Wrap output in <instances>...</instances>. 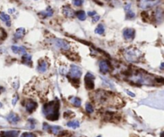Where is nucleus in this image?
I'll return each instance as SVG.
<instances>
[{
  "mask_svg": "<svg viewBox=\"0 0 164 137\" xmlns=\"http://www.w3.org/2000/svg\"><path fill=\"white\" fill-rule=\"evenodd\" d=\"M95 32L98 35H103L104 32H105V28H104L103 24H99L97 27L95 28Z\"/></svg>",
  "mask_w": 164,
  "mask_h": 137,
  "instance_id": "obj_22",
  "label": "nucleus"
},
{
  "mask_svg": "<svg viewBox=\"0 0 164 137\" xmlns=\"http://www.w3.org/2000/svg\"><path fill=\"white\" fill-rule=\"evenodd\" d=\"M111 69V66L108 64L107 61L106 60H102L99 63V70L100 72L103 74H106L107 72H109V71Z\"/></svg>",
  "mask_w": 164,
  "mask_h": 137,
  "instance_id": "obj_8",
  "label": "nucleus"
},
{
  "mask_svg": "<svg viewBox=\"0 0 164 137\" xmlns=\"http://www.w3.org/2000/svg\"><path fill=\"white\" fill-rule=\"evenodd\" d=\"M18 99H19V96H18V95L16 94L15 96H14V99H13L12 100V104L13 105H15V104H16V102L18 101Z\"/></svg>",
  "mask_w": 164,
  "mask_h": 137,
  "instance_id": "obj_28",
  "label": "nucleus"
},
{
  "mask_svg": "<svg viewBox=\"0 0 164 137\" xmlns=\"http://www.w3.org/2000/svg\"><path fill=\"white\" fill-rule=\"evenodd\" d=\"M98 137H101V136H98Z\"/></svg>",
  "mask_w": 164,
  "mask_h": 137,
  "instance_id": "obj_36",
  "label": "nucleus"
},
{
  "mask_svg": "<svg viewBox=\"0 0 164 137\" xmlns=\"http://www.w3.org/2000/svg\"><path fill=\"white\" fill-rule=\"evenodd\" d=\"M19 131H2L0 133V137H18L19 136Z\"/></svg>",
  "mask_w": 164,
  "mask_h": 137,
  "instance_id": "obj_11",
  "label": "nucleus"
},
{
  "mask_svg": "<svg viewBox=\"0 0 164 137\" xmlns=\"http://www.w3.org/2000/svg\"><path fill=\"white\" fill-rule=\"evenodd\" d=\"M83 0H72L73 4L75 5V7H81L83 4Z\"/></svg>",
  "mask_w": 164,
  "mask_h": 137,
  "instance_id": "obj_25",
  "label": "nucleus"
},
{
  "mask_svg": "<svg viewBox=\"0 0 164 137\" xmlns=\"http://www.w3.org/2000/svg\"><path fill=\"white\" fill-rule=\"evenodd\" d=\"M125 10H126L127 14H126V18L127 19H133L135 17V14L132 11L131 9V4H127L125 7Z\"/></svg>",
  "mask_w": 164,
  "mask_h": 137,
  "instance_id": "obj_14",
  "label": "nucleus"
},
{
  "mask_svg": "<svg viewBox=\"0 0 164 137\" xmlns=\"http://www.w3.org/2000/svg\"><path fill=\"white\" fill-rule=\"evenodd\" d=\"M95 75L91 74L90 72H88L85 76V85L86 88L88 90H92V89L95 88Z\"/></svg>",
  "mask_w": 164,
  "mask_h": 137,
  "instance_id": "obj_4",
  "label": "nucleus"
},
{
  "mask_svg": "<svg viewBox=\"0 0 164 137\" xmlns=\"http://www.w3.org/2000/svg\"><path fill=\"white\" fill-rule=\"evenodd\" d=\"M0 18H1L3 22L6 23L7 27H10V18L8 15L5 14L4 12H0Z\"/></svg>",
  "mask_w": 164,
  "mask_h": 137,
  "instance_id": "obj_16",
  "label": "nucleus"
},
{
  "mask_svg": "<svg viewBox=\"0 0 164 137\" xmlns=\"http://www.w3.org/2000/svg\"><path fill=\"white\" fill-rule=\"evenodd\" d=\"M127 93H128V94L130 95V96H133V97L134 96V94H133V93H131V92H130L129 91H127Z\"/></svg>",
  "mask_w": 164,
  "mask_h": 137,
  "instance_id": "obj_31",
  "label": "nucleus"
},
{
  "mask_svg": "<svg viewBox=\"0 0 164 137\" xmlns=\"http://www.w3.org/2000/svg\"><path fill=\"white\" fill-rule=\"evenodd\" d=\"M160 68H161V69H162V70H164V63H163V64H161V67H160Z\"/></svg>",
  "mask_w": 164,
  "mask_h": 137,
  "instance_id": "obj_32",
  "label": "nucleus"
},
{
  "mask_svg": "<svg viewBox=\"0 0 164 137\" xmlns=\"http://www.w3.org/2000/svg\"><path fill=\"white\" fill-rule=\"evenodd\" d=\"M22 63L26 65L30 66L31 65V55L30 54L26 53L22 55Z\"/></svg>",
  "mask_w": 164,
  "mask_h": 137,
  "instance_id": "obj_18",
  "label": "nucleus"
},
{
  "mask_svg": "<svg viewBox=\"0 0 164 137\" xmlns=\"http://www.w3.org/2000/svg\"><path fill=\"white\" fill-rule=\"evenodd\" d=\"M53 13H54L53 10H52L51 7H49L46 8V10L38 13V15H39L41 18H48V17H51L52 15H53Z\"/></svg>",
  "mask_w": 164,
  "mask_h": 137,
  "instance_id": "obj_13",
  "label": "nucleus"
},
{
  "mask_svg": "<svg viewBox=\"0 0 164 137\" xmlns=\"http://www.w3.org/2000/svg\"><path fill=\"white\" fill-rule=\"evenodd\" d=\"M99 18H100V17L98 16V15H95V16H93V19H92L93 23H96V22H98V21L99 20Z\"/></svg>",
  "mask_w": 164,
  "mask_h": 137,
  "instance_id": "obj_29",
  "label": "nucleus"
},
{
  "mask_svg": "<svg viewBox=\"0 0 164 137\" xmlns=\"http://www.w3.org/2000/svg\"><path fill=\"white\" fill-rule=\"evenodd\" d=\"M160 137H164V131H163V132L161 133V136H160Z\"/></svg>",
  "mask_w": 164,
  "mask_h": 137,
  "instance_id": "obj_34",
  "label": "nucleus"
},
{
  "mask_svg": "<svg viewBox=\"0 0 164 137\" xmlns=\"http://www.w3.org/2000/svg\"><path fill=\"white\" fill-rule=\"evenodd\" d=\"M25 35V29L23 27H20L19 29H17L16 31H15V39H22Z\"/></svg>",
  "mask_w": 164,
  "mask_h": 137,
  "instance_id": "obj_17",
  "label": "nucleus"
},
{
  "mask_svg": "<svg viewBox=\"0 0 164 137\" xmlns=\"http://www.w3.org/2000/svg\"><path fill=\"white\" fill-rule=\"evenodd\" d=\"M53 43L54 46L58 48H60L62 50H69L70 49V44L67 41L60 39H54L53 40Z\"/></svg>",
  "mask_w": 164,
  "mask_h": 137,
  "instance_id": "obj_5",
  "label": "nucleus"
},
{
  "mask_svg": "<svg viewBox=\"0 0 164 137\" xmlns=\"http://www.w3.org/2000/svg\"><path fill=\"white\" fill-rule=\"evenodd\" d=\"M7 119L10 123H12V124H16V123L20 120V118H19V115H18L17 114H15V113H14V112L10 113V114L7 115Z\"/></svg>",
  "mask_w": 164,
  "mask_h": 137,
  "instance_id": "obj_10",
  "label": "nucleus"
},
{
  "mask_svg": "<svg viewBox=\"0 0 164 137\" xmlns=\"http://www.w3.org/2000/svg\"><path fill=\"white\" fill-rule=\"evenodd\" d=\"M158 3V0H139V6L142 9H149Z\"/></svg>",
  "mask_w": 164,
  "mask_h": 137,
  "instance_id": "obj_3",
  "label": "nucleus"
},
{
  "mask_svg": "<svg viewBox=\"0 0 164 137\" xmlns=\"http://www.w3.org/2000/svg\"><path fill=\"white\" fill-rule=\"evenodd\" d=\"M135 31L132 28H127L123 31V37L126 40H132L134 38Z\"/></svg>",
  "mask_w": 164,
  "mask_h": 137,
  "instance_id": "obj_7",
  "label": "nucleus"
},
{
  "mask_svg": "<svg viewBox=\"0 0 164 137\" xmlns=\"http://www.w3.org/2000/svg\"><path fill=\"white\" fill-rule=\"evenodd\" d=\"M43 112L49 120H56L59 117V102L58 99L45 104L43 107Z\"/></svg>",
  "mask_w": 164,
  "mask_h": 137,
  "instance_id": "obj_1",
  "label": "nucleus"
},
{
  "mask_svg": "<svg viewBox=\"0 0 164 137\" xmlns=\"http://www.w3.org/2000/svg\"><path fill=\"white\" fill-rule=\"evenodd\" d=\"M62 12L65 16L68 17V18L74 17L75 14V13L74 12V10H73V9L71 8V7H69V6H64L63 7H62Z\"/></svg>",
  "mask_w": 164,
  "mask_h": 137,
  "instance_id": "obj_9",
  "label": "nucleus"
},
{
  "mask_svg": "<svg viewBox=\"0 0 164 137\" xmlns=\"http://www.w3.org/2000/svg\"><path fill=\"white\" fill-rule=\"evenodd\" d=\"M71 102L73 104L75 105V107H80L81 106V99L78 97H72L71 99Z\"/></svg>",
  "mask_w": 164,
  "mask_h": 137,
  "instance_id": "obj_23",
  "label": "nucleus"
},
{
  "mask_svg": "<svg viewBox=\"0 0 164 137\" xmlns=\"http://www.w3.org/2000/svg\"><path fill=\"white\" fill-rule=\"evenodd\" d=\"M75 15H76L77 18H79V20H81V21H84L86 19V18H87V15H86L85 11H84V10H78V11L75 12Z\"/></svg>",
  "mask_w": 164,
  "mask_h": 137,
  "instance_id": "obj_19",
  "label": "nucleus"
},
{
  "mask_svg": "<svg viewBox=\"0 0 164 137\" xmlns=\"http://www.w3.org/2000/svg\"><path fill=\"white\" fill-rule=\"evenodd\" d=\"M86 111L88 113H92L94 112V107L92 106V104H90V103H87L86 104Z\"/></svg>",
  "mask_w": 164,
  "mask_h": 137,
  "instance_id": "obj_24",
  "label": "nucleus"
},
{
  "mask_svg": "<svg viewBox=\"0 0 164 137\" xmlns=\"http://www.w3.org/2000/svg\"><path fill=\"white\" fill-rule=\"evenodd\" d=\"M67 125L68 126L69 128H78L80 126V123L79 121L77 120H74V121H70L67 123Z\"/></svg>",
  "mask_w": 164,
  "mask_h": 137,
  "instance_id": "obj_21",
  "label": "nucleus"
},
{
  "mask_svg": "<svg viewBox=\"0 0 164 137\" xmlns=\"http://www.w3.org/2000/svg\"><path fill=\"white\" fill-rule=\"evenodd\" d=\"M12 51L15 54H26L27 53V49L24 47H18V46H12L11 47Z\"/></svg>",
  "mask_w": 164,
  "mask_h": 137,
  "instance_id": "obj_15",
  "label": "nucleus"
},
{
  "mask_svg": "<svg viewBox=\"0 0 164 137\" xmlns=\"http://www.w3.org/2000/svg\"><path fill=\"white\" fill-rule=\"evenodd\" d=\"M82 69L79 66L76 65H71V68L68 72V77L71 79V80L74 81H79V79L82 76Z\"/></svg>",
  "mask_w": 164,
  "mask_h": 137,
  "instance_id": "obj_2",
  "label": "nucleus"
},
{
  "mask_svg": "<svg viewBox=\"0 0 164 137\" xmlns=\"http://www.w3.org/2000/svg\"><path fill=\"white\" fill-rule=\"evenodd\" d=\"M95 15H96L95 11H89L88 12V15H89V16H95Z\"/></svg>",
  "mask_w": 164,
  "mask_h": 137,
  "instance_id": "obj_30",
  "label": "nucleus"
},
{
  "mask_svg": "<svg viewBox=\"0 0 164 137\" xmlns=\"http://www.w3.org/2000/svg\"><path fill=\"white\" fill-rule=\"evenodd\" d=\"M2 91H4V88L2 87H0V92H2Z\"/></svg>",
  "mask_w": 164,
  "mask_h": 137,
  "instance_id": "obj_33",
  "label": "nucleus"
},
{
  "mask_svg": "<svg viewBox=\"0 0 164 137\" xmlns=\"http://www.w3.org/2000/svg\"><path fill=\"white\" fill-rule=\"evenodd\" d=\"M28 121H29V123H30V129H33L34 128H35V120L30 119V120H29Z\"/></svg>",
  "mask_w": 164,
  "mask_h": 137,
  "instance_id": "obj_27",
  "label": "nucleus"
},
{
  "mask_svg": "<svg viewBox=\"0 0 164 137\" xmlns=\"http://www.w3.org/2000/svg\"><path fill=\"white\" fill-rule=\"evenodd\" d=\"M47 67H48V64H47V63L45 61V60L41 59V60H39V61H38L37 70L39 72H41V73L45 72L47 70Z\"/></svg>",
  "mask_w": 164,
  "mask_h": 137,
  "instance_id": "obj_12",
  "label": "nucleus"
},
{
  "mask_svg": "<svg viewBox=\"0 0 164 137\" xmlns=\"http://www.w3.org/2000/svg\"><path fill=\"white\" fill-rule=\"evenodd\" d=\"M21 137H37L34 133H31V132H24L22 134V136Z\"/></svg>",
  "mask_w": 164,
  "mask_h": 137,
  "instance_id": "obj_26",
  "label": "nucleus"
},
{
  "mask_svg": "<svg viewBox=\"0 0 164 137\" xmlns=\"http://www.w3.org/2000/svg\"><path fill=\"white\" fill-rule=\"evenodd\" d=\"M2 107V104L0 103V107Z\"/></svg>",
  "mask_w": 164,
  "mask_h": 137,
  "instance_id": "obj_35",
  "label": "nucleus"
},
{
  "mask_svg": "<svg viewBox=\"0 0 164 137\" xmlns=\"http://www.w3.org/2000/svg\"><path fill=\"white\" fill-rule=\"evenodd\" d=\"M163 17H164V16H163V10H161V9H157V10H156V12H155V18H156V20L161 22V21L163 20Z\"/></svg>",
  "mask_w": 164,
  "mask_h": 137,
  "instance_id": "obj_20",
  "label": "nucleus"
},
{
  "mask_svg": "<svg viewBox=\"0 0 164 137\" xmlns=\"http://www.w3.org/2000/svg\"><path fill=\"white\" fill-rule=\"evenodd\" d=\"M38 107V104L37 103L33 101V100H27L25 103V107H26V110H27V112L29 113H31L33 112L34 111H35V109L37 108Z\"/></svg>",
  "mask_w": 164,
  "mask_h": 137,
  "instance_id": "obj_6",
  "label": "nucleus"
}]
</instances>
